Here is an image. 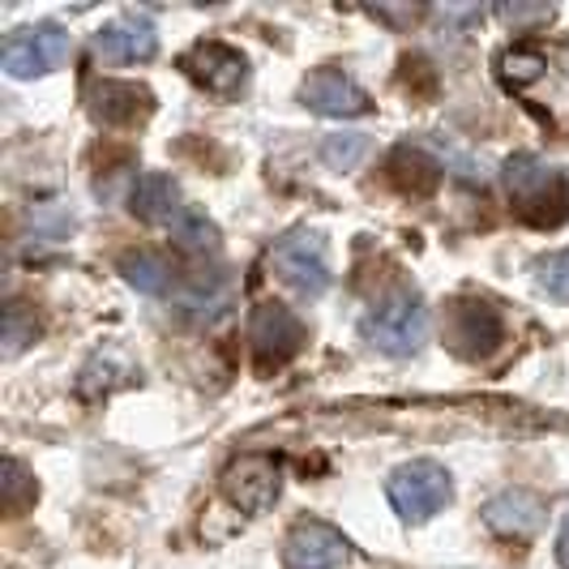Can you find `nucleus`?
Listing matches in <instances>:
<instances>
[{
	"instance_id": "1",
	"label": "nucleus",
	"mask_w": 569,
	"mask_h": 569,
	"mask_svg": "<svg viewBox=\"0 0 569 569\" xmlns=\"http://www.w3.org/2000/svg\"><path fill=\"white\" fill-rule=\"evenodd\" d=\"M497 78L552 133L569 138V43H527L497 60Z\"/></svg>"
},
{
	"instance_id": "2",
	"label": "nucleus",
	"mask_w": 569,
	"mask_h": 569,
	"mask_svg": "<svg viewBox=\"0 0 569 569\" xmlns=\"http://www.w3.org/2000/svg\"><path fill=\"white\" fill-rule=\"evenodd\" d=\"M360 335L386 356H416L428 339V309L416 291H395L377 309L360 317Z\"/></svg>"
},
{
	"instance_id": "3",
	"label": "nucleus",
	"mask_w": 569,
	"mask_h": 569,
	"mask_svg": "<svg viewBox=\"0 0 569 569\" xmlns=\"http://www.w3.org/2000/svg\"><path fill=\"white\" fill-rule=\"evenodd\" d=\"M386 497L399 510L402 522H428L432 513H441L450 506L455 485H450V471L441 462L416 458V462H402L399 471L386 480Z\"/></svg>"
},
{
	"instance_id": "4",
	"label": "nucleus",
	"mask_w": 569,
	"mask_h": 569,
	"mask_svg": "<svg viewBox=\"0 0 569 569\" xmlns=\"http://www.w3.org/2000/svg\"><path fill=\"white\" fill-rule=\"evenodd\" d=\"M270 270L283 287H291L305 300H321L335 274H330V257L317 231H287L283 240L270 249Z\"/></svg>"
},
{
	"instance_id": "5",
	"label": "nucleus",
	"mask_w": 569,
	"mask_h": 569,
	"mask_svg": "<svg viewBox=\"0 0 569 569\" xmlns=\"http://www.w3.org/2000/svg\"><path fill=\"white\" fill-rule=\"evenodd\" d=\"M73 52V34L60 22H34V27L13 30L0 48V64L9 78H43L60 69Z\"/></svg>"
},
{
	"instance_id": "6",
	"label": "nucleus",
	"mask_w": 569,
	"mask_h": 569,
	"mask_svg": "<svg viewBox=\"0 0 569 569\" xmlns=\"http://www.w3.org/2000/svg\"><path fill=\"white\" fill-rule=\"evenodd\" d=\"M279 488H283V471L279 462L266 455H244L236 458L223 476V492L236 510L244 513H266L279 501Z\"/></svg>"
},
{
	"instance_id": "7",
	"label": "nucleus",
	"mask_w": 569,
	"mask_h": 569,
	"mask_svg": "<svg viewBox=\"0 0 569 569\" xmlns=\"http://www.w3.org/2000/svg\"><path fill=\"white\" fill-rule=\"evenodd\" d=\"M351 557V548L342 540L330 522H296L287 531L283 543V561L287 569H339Z\"/></svg>"
},
{
	"instance_id": "8",
	"label": "nucleus",
	"mask_w": 569,
	"mask_h": 569,
	"mask_svg": "<svg viewBox=\"0 0 569 569\" xmlns=\"http://www.w3.org/2000/svg\"><path fill=\"white\" fill-rule=\"evenodd\" d=\"M94 52L112 64H142L159 52V30L146 13H124L94 34Z\"/></svg>"
},
{
	"instance_id": "9",
	"label": "nucleus",
	"mask_w": 569,
	"mask_h": 569,
	"mask_svg": "<svg viewBox=\"0 0 569 569\" xmlns=\"http://www.w3.org/2000/svg\"><path fill=\"white\" fill-rule=\"evenodd\" d=\"M506 184H510V198L513 206H522L527 214L536 206H552V193L557 198H569V180L557 168H548L543 159L536 154H518L506 163ZM536 219V214H531Z\"/></svg>"
},
{
	"instance_id": "10",
	"label": "nucleus",
	"mask_w": 569,
	"mask_h": 569,
	"mask_svg": "<svg viewBox=\"0 0 569 569\" xmlns=\"http://www.w3.org/2000/svg\"><path fill=\"white\" fill-rule=\"evenodd\" d=\"M249 342H253V351L270 365H283L291 360L296 351H300V342H305V326H300V317L283 309V305H261L249 321Z\"/></svg>"
},
{
	"instance_id": "11",
	"label": "nucleus",
	"mask_w": 569,
	"mask_h": 569,
	"mask_svg": "<svg viewBox=\"0 0 569 569\" xmlns=\"http://www.w3.org/2000/svg\"><path fill=\"white\" fill-rule=\"evenodd\" d=\"M184 69L189 78L201 82L210 94H236L240 86L249 82V64L244 57L228 48V43H198L189 57H184Z\"/></svg>"
},
{
	"instance_id": "12",
	"label": "nucleus",
	"mask_w": 569,
	"mask_h": 569,
	"mask_svg": "<svg viewBox=\"0 0 569 569\" xmlns=\"http://www.w3.org/2000/svg\"><path fill=\"white\" fill-rule=\"evenodd\" d=\"M305 103L313 108L317 116H335V120H347V116H365L369 112V94L351 82L339 69H317L309 73V82L300 86Z\"/></svg>"
},
{
	"instance_id": "13",
	"label": "nucleus",
	"mask_w": 569,
	"mask_h": 569,
	"mask_svg": "<svg viewBox=\"0 0 569 569\" xmlns=\"http://www.w3.org/2000/svg\"><path fill=\"white\" fill-rule=\"evenodd\" d=\"M485 522L497 536H510V540H527L543 527V501L527 488H506L497 492L485 506Z\"/></svg>"
},
{
	"instance_id": "14",
	"label": "nucleus",
	"mask_w": 569,
	"mask_h": 569,
	"mask_svg": "<svg viewBox=\"0 0 569 569\" xmlns=\"http://www.w3.org/2000/svg\"><path fill=\"white\" fill-rule=\"evenodd\" d=\"M501 335H506L501 313L485 300H462L450 313V342L462 356H488L501 342Z\"/></svg>"
},
{
	"instance_id": "15",
	"label": "nucleus",
	"mask_w": 569,
	"mask_h": 569,
	"mask_svg": "<svg viewBox=\"0 0 569 569\" xmlns=\"http://www.w3.org/2000/svg\"><path fill=\"white\" fill-rule=\"evenodd\" d=\"M129 210H133L138 219H146V223H163V228H171L189 206H184L180 184H176L171 176H163V171H146L142 180L133 184V193H129Z\"/></svg>"
},
{
	"instance_id": "16",
	"label": "nucleus",
	"mask_w": 569,
	"mask_h": 569,
	"mask_svg": "<svg viewBox=\"0 0 569 569\" xmlns=\"http://www.w3.org/2000/svg\"><path fill=\"white\" fill-rule=\"evenodd\" d=\"M90 112L103 124H133L138 116L150 112V90L129 82H103L90 90Z\"/></svg>"
},
{
	"instance_id": "17",
	"label": "nucleus",
	"mask_w": 569,
	"mask_h": 569,
	"mask_svg": "<svg viewBox=\"0 0 569 569\" xmlns=\"http://www.w3.org/2000/svg\"><path fill=\"white\" fill-rule=\"evenodd\" d=\"M180 305H184V313L193 317V321H206V326H214V321H223L231 313V305H236V291L223 274H198L189 291L180 296Z\"/></svg>"
},
{
	"instance_id": "18",
	"label": "nucleus",
	"mask_w": 569,
	"mask_h": 569,
	"mask_svg": "<svg viewBox=\"0 0 569 569\" xmlns=\"http://www.w3.org/2000/svg\"><path fill=\"white\" fill-rule=\"evenodd\" d=\"M120 274L129 279V287H138L142 296H168L171 291V270L150 253H129L120 261Z\"/></svg>"
},
{
	"instance_id": "19",
	"label": "nucleus",
	"mask_w": 569,
	"mask_h": 569,
	"mask_svg": "<svg viewBox=\"0 0 569 569\" xmlns=\"http://www.w3.org/2000/svg\"><path fill=\"white\" fill-rule=\"evenodd\" d=\"M369 150H372V142L365 133H335V138L321 142V163L335 171H356L369 159Z\"/></svg>"
},
{
	"instance_id": "20",
	"label": "nucleus",
	"mask_w": 569,
	"mask_h": 569,
	"mask_svg": "<svg viewBox=\"0 0 569 569\" xmlns=\"http://www.w3.org/2000/svg\"><path fill=\"white\" fill-rule=\"evenodd\" d=\"M171 231H176V240L184 244V249H193V253H201V249H214L219 244V231H214V223L201 214V210H184L176 223H171Z\"/></svg>"
},
{
	"instance_id": "21",
	"label": "nucleus",
	"mask_w": 569,
	"mask_h": 569,
	"mask_svg": "<svg viewBox=\"0 0 569 569\" xmlns=\"http://www.w3.org/2000/svg\"><path fill=\"white\" fill-rule=\"evenodd\" d=\"M536 274H540V287L552 300H566L569 305V249L543 257L540 266H536Z\"/></svg>"
},
{
	"instance_id": "22",
	"label": "nucleus",
	"mask_w": 569,
	"mask_h": 569,
	"mask_svg": "<svg viewBox=\"0 0 569 569\" xmlns=\"http://www.w3.org/2000/svg\"><path fill=\"white\" fill-rule=\"evenodd\" d=\"M428 146H432V150H437L441 159H450V163L458 168V176H462V180H471V184H485V180H488V168H485V163H480V159H471V154H462L458 146L441 142V138H432Z\"/></svg>"
},
{
	"instance_id": "23",
	"label": "nucleus",
	"mask_w": 569,
	"mask_h": 569,
	"mask_svg": "<svg viewBox=\"0 0 569 569\" xmlns=\"http://www.w3.org/2000/svg\"><path fill=\"white\" fill-rule=\"evenodd\" d=\"M497 18L518 30V27H531V22H548L552 18V4H501Z\"/></svg>"
},
{
	"instance_id": "24",
	"label": "nucleus",
	"mask_w": 569,
	"mask_h": 569,
	"mask_svg": "<svg viewBox=\"0 0 569 569\" xmlns=\"http://www.w3.org/2000/svg\"><path fill=\"white\" fill-rule=\"evenodd\" d=\"M22 339H27V335H22V313H18V309H9V313H4V342H9L4 351H9V356H18V351H22Z\"/></svg>"
},
{
	"instance_id": "25",
	"label": "nucleus",
	"mask_w": 569,
	"mask_h": 569,
	"mask_svg": "<svg viewBox=\"0 0 569 569\" xmlns=\"http://www.w3.org/2000/svg\"><path fill=\"white\" fill-rule=\"evenodd\" d=\"M557 561H561V569H569V513L561 522V531H557Z\"/></svg>"
}]
</instances>
